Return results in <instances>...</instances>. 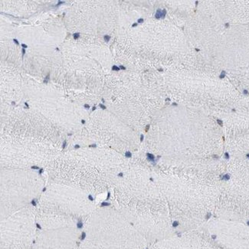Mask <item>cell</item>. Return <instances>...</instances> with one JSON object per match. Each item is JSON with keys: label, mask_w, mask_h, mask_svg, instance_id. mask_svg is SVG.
<instances>
[{"label": "cell", "mask_w": 249, "mask_h": 249, "mask_svg": "<svg viewBox=\"0 0 249 249\" xmlns=\"http://www.w3.org/2000/svg\"><path fill=\"white\" fill-rule=\"evenodd\" d=\"M85 108H90V106L89 105H85Z\"/></svg>", "instance_id": "d4e9b609"}, {"label": "cell", "mask_w": 249, "mask_h": 249, "mask_svg": "<svg viewBox=\"0 0 249 249\" xmlns=\"http://www.w3.org/2000/svg\"><path fill=\"white\" fill-rule=\"evenodd\" d=\"M137 22H138V23H143V22H144V19H143V18H139Z\"/></svg>", "instance_id": "9a60e30c"}, {"label": "cell", "mask_w": 249, "mask_h": 249, "mask_svg": "<svg viewBox=\"0 0 249 249\" xmlns=\"http://www.w3.org/2000/svg\"><path fill=\"white\" fill-rule=\"evenodd\" d=\"M104 39H105V42H109L110 39V36H107V35H106V36H104Z\"/></svg>", "instance_id": "8fae6325"}, {"label": "cell", "mask_w": 249, "mask_h": 249, "mask_svg": "<svg viewBox=\"0 0 249 249\" xmlns=\"http://www.w3.org/2000/svg\"><path fill=\"white\" fill-rule=\"evenodd\" d=\"M148 245L114 208L98 207L84 222L79 249H147Z\"/></svg>", "instance_id": "3957f363"}, {"label": "cell", "mask_w": 249, "mask_h": 249, "mask_svg": "<svg viewBox=\"0 0 249 249\" xmlns=\"http://www.w3.org/2000/svg\"><path fill=\"white\" fill-rule=\"evenodd\" d=\"M25 54V49H22V54Z\"/></svg>", "instance_id": "484cf974"}, {"label": "cell", "mask_w": 249, "mask_h": 249, "mask_svg": "<svg viewBox=\"0 0 249 249\" xmlns=\"http://www.w3.org/2000/svg\"><path fill=\"white\" fill-rule=\"evenodd\" d=\"M61 3H65V2H61V1H59V2H58V5H60V4H61Z\"/></svg>", "instance_id": "4316f807"}, {"label": "cell", "mask_w": 249, "mask_h": 249, "mask_svg": "<svg viewBox=\"0 0 249 249\" xmlns=\"http://www.w3.org/2000/svg\"><path fill=\"white\" fill-rule=\"evenodd\" d=\"M112 70L113 71H119L120 70H121V69H120L119 67H118V66H116V65H114L112 67Z\"/></svg>", "instance_id": "7c38bea8"}, {"label": "cell", "mask_w": 249, "mask_h": 249, "mask_svg": "<svg viewBox=\"0 0 249 249\" xmlns=\"http://www.w3.org/2000/svg\"><path fill=\"white\" fill-rule=\"evenodd\" d=\"M115 209L150 245L174 235L170 212L160 188L126 182L114 188Z\"/></svg>", "instance_id": "6da1fadb"}, {"label": "cell", "mask_w": 249, "mask_h": 249, "mask_svg": "<svg viewBox=\"0 0 249 249\" xmlns=\"http://www.w3.org/2000/svg\"><path fill=\"white\" fill-rule=\"evenodd\" d=\"M49 75H50V74H49V75H48V77H46L45 78V81H44V83L46 84L48 83V79L49 78Z\"/></svg>", "instance_id": "2e32d148"}, {"label": "cell", "mask_w": 249, "mask_h": 249, "mask_svg": "<svg viewBox=\"0 0 249 249\" xmlns=\"http://www.w3.org/2000/svg\"><path fill=\"white\" fill-rule=\"evenodd\" d=\"M218 124H220L221 126H222V121H220V120H218Z\"/></svg>", "instance_id": "7402d4cb"}, {"label": "cell", "mask_w": 249, "mask_h": 249, "mask_svg": "<svg viewBox=\"0 0 249 249\" xmlns=\"http://www.w3.org/2000/svg\"><path fill=\"white\" fill-rule=\"evenodd\" d=\"M196 52H199V49H196Z\"/></svg>", "instance_id": "f546056e"}, {"label": "cell", "mask_w": 249, "mask_h": 249, "mask_svg": "<svg viewBox=\"0 0 249 249\" xmlns=\"http://www.w3.org/2000/svg\"><path fill=\"white\" fill-rule=\"evenodd\" d=\"M44 190L42 179L36 176H3L1 184V220L29 206L39 198Z\"/></svg>", "instance_id": "277c9868"}, {"label": "cell", "mask_w": 249, "mask_h": 249, "mask_svg": "<svg viewBox=\"0 0 249 249\" xmlns=\"http://www.w3.org/2000/svg\"><path fill=\"white\" fill-rule=\"evenodd\" d=\"M78 38H79V33H75V34H74V39L77 40Z\"/></svg>", "instance_id": "4fadbf2b"}, {"label": "cell", "mask_w": 249, "mask_h": 249, "mask_svg": "<svg viewBox=\"0 0 249 249\" xmlns=\"http://www.w3.org/2000/svg\"><path fill=\"white\" fill-rule=\"evenodd\" d=\"M246 157H247L248 158H249V154H248L247 155H246Z\"/></svg>", "instance_id": "1f68e13d"}, {"label": "cell", "mask_w": 249, "mask_h": 249, "mask_svg": "<svg viewBox=\"0 0 249 249\" xmlns=\"http://www.w3.org/2000/svg\"><path fill=\"white\" fill-rule=\"evenodd\" d=\"M225 26H226V28L230 27V23H229V22H227V23L225 24Z\"/></svg>", "instance_id": "44dd1931"}, {"label": "cell", "mask_w": 249, "mask_h": 249, "mask_svg": "<svg viewBox=\"0 0 249 249\" xmlns=\"http://www.w3.org/2000/svg\"><path fill=\"white\" fill-rule=\"evenodd\" d=\"M151 249H214L201 231L172 235L152 245Z\"/></svg>", "instance_id": "ba28073f"}, {"label": "cell", "mask_w": 249, "mask_h": 249, "mask_svg": "<svg viewBox=\"0 0 249 249\" xmlns=\"http://www.w3.org/2000/svg\"><path fill=\"white\" fill-rule=\"evenodd\" d=\"M166 101H170V98H166Z\"/></svg>", "instance_id": "f1b7e54d"}, {"label": "cell", "mask_w": 249, "mask_h": 249, "mask_svg": "<svg viewBox=\"0 0 249 249\" xmlns=\"http://www.w3.org/2000/svg\"><path fill=\"white\" fill-rule=\"evenodd\" d=\"M159 71H163V70H162V69H159Z\"/></svg>", "instance_id": "d6a6232c"}, {"label": "cell", "mask_w": 249, "mask_h": 249, "mask_svg": "<svg viewBox=\"0 0 249 249\" xmlns=\"http://www.w3.org/2000/svg\"><path fill=\"white\" fill-rule=\"evenodd\" d=\"M13 41H14L15 43L17 44V45H19V43H18V40L13 39Z\"/></svg>", "instance_id": "ffe728a7"}, {"label": "cell", "mask_w": 249, "mask_h": 249, "mask_svg": "<svg viewBox=\"0 0 249 249\" xmlns=\"http://www.w3.org/2000/svg\"><path fill=\"white\" fill-rule=\"evenodd\" d=\"M226 72L225 71H222V72H221L220 75H219V78L222 79V78H224L226 77Z\"/></svg>", "instance_id": "30bf717a"}, {"label": "cell", "mask_w": 249, "mask_h": 249, "mask_svg": "<svg viewBox=\"0 0 249 249\" xmlns=\"http://www.w3.org/2000/svg\"><path fill=\"white\" fill-rule=\"evenodd\" d=\"M22 47H23V49H26L28 46L27 45H25V44H22Z\"/></svg>", "instance_id": "d6986e66"}, {"label": "cell", "mask_w": 249, "mask_h": 249, "mask_svg": "<svg viewBox=\"0 0 249 249\" xmlns=\"http://www.w3.org/2000/svg\"><path fill=\"white\" fill-rule=\"evenodd\" d=\"M98 204L85 192L54 183L45 188L35 206L37 224L41 230L77 227L98 208Z\"/></svg>", "instance_id": "7a4b0ae2"}, {"label": "cell", "mask_w": 249, "mask_h": 249, "mask_svg": "<svg viewBox=\"0 0 249 249\" xmlns=\"http://www.w3.org/2000/svg\"><path fill=\"white\" fill-rule=\"evenodd\" d=\"M99 106L101 107V108L104 109V110H105V109L107 108L106 107H105V105H102V104H100Z\"/></svg>", "instance_id": "e0dca14e"}, {"label": "cell", "mask_w": 249, "mask_h": 249, "mask_svg": "<svg viewBox=\"0 0 249 249\" xmlns=\"http://www.w3.org/2000/svg\"><path fill=\"white\" fill-rule=\"evenodd\" d=\"M36 213L29 206L1 220L0 249H32L36 238Z\"/></svg>", "instance_id": "5b68a950"}, {"label": "cell", "mask_w": 249, "mask_h": 249, "mask_svg": "<svg viewBox=\"0 0 249 249\" xmlns=\"http://www.w3.org/2000/svg\"><path fill=\"white\" fill-rule=\"evenodd\" d=\"M137 23H134V24H133V25H132V27L134 28V27H137Z\"/></svg>", "instance_id": "cb8c5ba5"}, {"label": "cell", "mask_w": 249, "mask_h": 249, "mask_svg": "<svg viewBox=\"0 0 249 249\" xmlns=\"http://www.w3.org/2000/svg\"><path fill=\"white\" fill-rule=\"evenodd\" d=\"M80 238L77 227L41 230L32 249H79Z\"/></svg>", "instance_id": "52a82bcc"}, {"label": "cell", "mask_w": 249, "mask_h": 249, "mask_svg": "<svg viewBox=\"0 0 249 249\" xmlns=\"http://www.w3.org/2000/svg\"><path fill=\"white\" fill-rule=\"evenodd\" d=\"M214 249H249V227L213 221L201 230Z\"/></svg>", "instance_id": "8992f818"}, {"label": "cell", "mask_w": 249, "mask_h": 249, "mask_svg": "<svg viewBox=\"0 0 249 249\" xmlns=\"http://www.w3.org/2000/svg\"><path fill=\"white\" fill-rule=\"evenodd\" d=\"M95 109H96L95 107H93L92 110H95Z\"/></svg>", "instance_id": "4dcf8cb0"}, {"label": "cell", "mask_w": 249, "mask_h": 249, "mask_svg": "<svg viewBox=\"0 0 249 249\" xmlns=\"http://www.w3.org/2000/svg\"><path fill=\"white\" fill-rule=\"evenodd\" d=\"M120 69H121V70H126V68L124 67V66H123V65H120Z\"/></svg>", "instance_id": "ac0fdd59"}, {"label": "cell", "mask_w": 249, "mask_h": 249, "mask_svg": "<svg viewBox=\"0 0 249 249\" xmlns=\"http://www.w3.org/2000/svg\"><path fill=\"white\" fill-rule=\"evenodd\" d=\"M173 105H174V106H177V103H174V104H173Z\"/></svg>", "instance_id": "83f0119b"}, {"label": "cell", "mask_w": 249, "mask_h": 249, "mask_svg": "<svg viewBox=\"0 0 249 249\" xmlns=\"http://www.w3.org/2000/svg\"><path fill=\"white\" fill-rule=\"evenodd\" d=\"M225 156H226V158H227V159H229V158H230V155H229V154H228V153H226Z\"/></svg>", "instance_id": "603a6c76"}, {"label": "cell", "mask_w": 249, "mask_h": 249, "mask_svg": "<svg viewBox=\"0 0 249 249\" xmlns=\"http://www.w3.org/2000/svg\"><path fill=\"white\" fill-rule=\"evenodd\" d=\"M243 94H245V95H249V90H246V89H245V90H243Z\"/></svg>", "instance_id": "5bb4252c"}, {"label": "cell", "mask_w": 249, "mask_h": 249, "mask_svg": "<svg viewBox=\"0 0 249 249\" xmlns=\"http://www.w3.org/2000/svg\"><path fill=\"white\" fill-rule=\"evenodd\" d=\"M155 17L156 18H157V19H160V18H164V17H163V14H162V9H157V13H156L155 15Z\"/></svg>", "instance_id": "9c48e42d"}]
</instances>
